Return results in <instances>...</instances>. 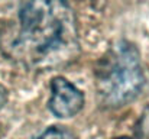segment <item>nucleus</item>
Masks as SVG:
<instances>
[{"instance_id": "nucleus-5", "label": "nucleus", "mask_w": 149, "mask_h": 139, "mask_svg": "<svg viewBox=\"0 0 149 139\" xmlns=\"http://www.w3.org/2000/svg\"><path fill=\"white\" fill-rule=\"evenodd\" d=\"M6 101H7V90L0 84V109L6 104Z\"/></svg>"}, {"instance_id": "nucleus-2", "label": "nucleus", "mask_w": 149, "mask_h": 139, "mask_svg": "<svg viewBox=\"0 0 149 139\" xmlns=\"http://www.w3.org/2000/svg\"><path fill=\"white\" fill-rule=\"evenodd\" d=\"M96 87L107 106H125L139 96L145 84L139 52L126 41L116 42L100 58L96 71Z\"/></svg>"}, {"instance_id": "nucleus-6", "label": "nucleus", "mask_w": 149, "mask_h": 139, "mask_svg": "<svg viewBox=\"0 0 149 139\" xmlns=\"http://www.w3.org/2000/svg\"><path fill=\"white\" fill-rule=\"evenodd\" d=\"M114 139H132V138H129V136H119V138H114Z\"/></svg>"}, {"instance_id": "nucleus-4", "label": "nucleus", "mask_w": 149, "mask_h": 139, "mask_svg": "<svg viewBox=\"0 0 149 139\" xmlns=\"http://www.w3.org/2000/svg\"><path fill=\"white\" fill-rule=\"evenodd\" d=\"M39 139H65V136H64V132L58 126H49L39 136Z\"/></svg>"}, {"instance_id": "nucleus-3", "label": "nucleus", "mask_w": 149, "mask_h": 139, "mask_svg": "<svg viewBox=\"0 0 149 139\" xmlns=\"http://www.w3.org/2000/svg\"><path fill=\"white\" fill-rule=\"evenodd\" d=\"M84 106V96L71 81L55 77L51 81V97L48 101L51 113L59 119H68L80 113Z\"/></svg>"}, {"instance_id": "nucleus-1", "label": "nucleus", "mask_w": 149, "mask_h": 139, "mask_svg": "<svg viewBox=\"0 0 149 139\" xmlns=\"http://www.w3.org/2000/svg\"><path fill=\"white\" fill-rule=\"evenodd\" d=\"M13 49L36 65H55L74 58L77 25L68 0H28L19 13Z\"/></svg>"}]
</instances>
